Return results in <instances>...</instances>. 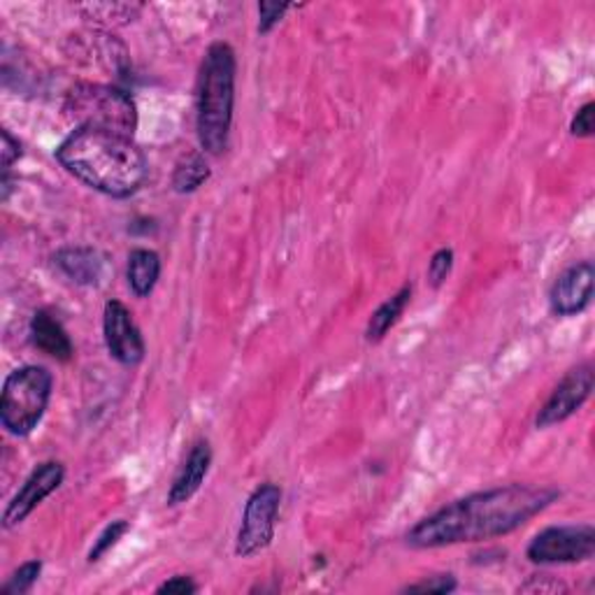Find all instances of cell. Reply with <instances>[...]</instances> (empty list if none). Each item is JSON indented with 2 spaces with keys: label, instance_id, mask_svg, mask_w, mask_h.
<instances>
[{
  "label": "cell",
  "instance_id": "e0dca14e",
  "mask_svg": "<svg viewBox=\"0 0 595 595\" xmlns=\"http://www.w3.org/2000/svg\"><path fill=\"white\" fill-rule=\"evenodd\" d=\"M209 175L212 171L205 158V152H192L179 158V163L175 165L173 188L177 194H194L209 179Z\"/></svg>",
  "mask_w": 595,
  "mask_h": 595
},
{
  "label": "cell",
  "instance_id": "5b68a950",
  "mask_svg": "<svg viewBox=\"0 0 595 595\" xmlns=\"http://www.w3.org/2000/svg\"><path fill=\"white\" fill-rule=\"evenodd\" d=\"M65 110L78 119V126H99L133 137L137 107L131 93L105 84H78L68 93Z\"/></svg>",
  "mask_w": 595,
  "mask_h": 595
},
{
  "label": "cell",
  "instance_id": "cb8c5ba5",
  "mask_svg": "<svg viewBox=\"0 0 595 595\" xmlns=\"http://www.w3.org/2000/svg\"><path fill=\"white\" fill-rule=\"evenodd\" d=\"M156 591L158 593H168V595H194L198 591V584L192 577L177 575V577L168 579L165 584H161Z\"/></svg>",
  "mask_w": 595,
  "mask_h": 595
},
{
  "label": "cell",
  "instance_id": "30bf717a",
  "mask_svg": "<svg viewBox=\"0 0 595 595\" xmlns=\"http://www.w3.org/2000/svg\"><path fill=\"white\" fill-rule=\"evenodd\" d=\"M65 480V468L59 461H47L38 465L31 478L23 482L19 493L10 500L3 512V529H17L19 523L27 521L40 505L42 500L50 497Z\"/></svg>",
  "mask_w": 595,
  "mask_h": 595
},
{
  "label": "cell",
  "instance_id": "8992f818",
  "mask_svg": "<svg viewBox=\"0 0 595 595\" xmlns=\"http://www.w3.org/2000/svg\"><path fill=\"white\" fill-rule=\"evenodd\" d=\"M279 505H281V489L277 484L266 482L254 489V493L249 495L245 505L243 526L240 531H237V542H235L237 556L252 558L268 550L275 537Z\"/></svg>",
  "mask_w": 595,
  "mask_h": 595
},
{
  "label": "cell",
  "instance_id": "9c48e42d",
  "mask_svg": "<svg viewBox=\"0 0 595 595\" xmlns=\"http://www.w3.org/2000/svg\"><path fill=\"white\" fill-rule=\"evenodd\" d=\"M103 336L112 359L126 368H133L145 359V338L133 321L131 309L119 302L107 300L103 312Z\"/></svg>",
  "mask_w": 595,
  "mask_h": 595
},
{
  "label": "cell",
  "instance_id": "ffe728a7",
  "mask_svg": "<svg viewBox=\"0 0 595 595\" xmlns=\"http://www.w3.org/2000/svg\"><path fill=\"white\" fill-rule=\"evenodd\" d=\"M451 268H454V249L442 247L431 256V264H428V279H431V287L440 289L451 275Z\"/></svg>",
  "mask_w": 595,
  "mask_h": 595
},
{
  "label": "cell",
  "instance_id": "6da1fadb",
  "mask_svg": "<svg viewBox=\"0 0 595 595\" xmlns=\"http://www.w3.org/2000/svg\"><path fill=\"white\" fill-rule=\"evenodd\" d=\"M561 493L550 486L507 484L470 493L421 519L408 533L412 550L505 537L550 507Z\"/></svg>",
  "mask_w": 595,
  "mask_h": 595
},
{
  "label": "cell",
  "instance_id": "8fae6325",
  "mask_svg": "<svg viewBox=\"0 0 595 595\" xmlns=\"http://www.w3.org/2000/svg\"><path fill=\"white\" fill-rule=\"evenodd\" d=\"M595 268L591 260H582L565 268L550 291V302L556 317H577L593 300Z\"/></svg>",
  "mask_w": 595,
  "mask_h": 595
},
{
  "label": "cell",
  "instance_id": "277c9868",
  "mask_svg": "<svg viewBox=\"0 0 595 595\" xmlns=\"http://www.w3.org/2000/svg\"><path fill=\"white\" fill-rule=\"evenodd\" d=\"M54 377L42 366H23L8 375L0 393V423L17 438L31 435L52 398Z\"/></svg>",
  "mask_w": 595,
  "mask_h": 595
},
{
  "label": "cell",
  "instance_id": "ac0fdd59",
  "mask_svg": "<svg viewBox=\"0 0 595 595\" xmlns=\"http://www.w3.org/2000/svg\"><path fill=\"white\" fill-rule=\"evenodd\" d=\"M129 531H131V523L124 521V519H116V521L107 523L105 531L99 535V540L93 542V546H91V552H89V563L101 561V558L112 550V546H114L119 540H122Z\"/></svg>",
  "mask_w": 595,
  "mask_h": 595
},
{
  "label": "cell",
  "instance_id": "7c38bea8",
  "mask_svg": "<svg viewBox=\"0 0 595 595\" xmlns=\"http://www.w3.org/2000/svg\"><path fill=\"white\" fill-rule=\"evenodd\" d=\"M209 465H212V447L207 440H198L192 447V451H188L182 468L175 474V480L168 491V505L177 507V505L188 503V500L201 491L209 472Z\"/></svg>",
  "mask_w": 595,
  "mask_h": 595
},
{
  "label": "cell",
  "instance_id": "52a82bcc",
  "mask_svg": "<svg viewBox=\"0 0 595 595\" xmlns=\"http://www.w3.org/2000/svg\"><path fill=\"white\" fill-rule=\"evenodd\" d=\"M595 554V529L591 523L577 526H550L540 531L526 550V556L535 565H563L584 563Z\"/></svg>",
  "mask_w": 595,
  "mask_h": 595
},
{
  "label": "cell",
  "instance_id": "d4e9b609",
  "mask_svg": "<svg viewBox=\"0 0 595 595\" xmlns=\"http://www.w3.org/2000/svg\"><path fill=\"white\" fill-rule=\"evenodd\" d=\"M0 154H3V171H10L12 163L21 158V142L3 129V150H0Z\"/></svg>",
  "mask_w": 595,
  "mask_h": 595
},
{
  "label": "cell",
  "instance_id": "3957f363",
  "mask_svg": "<svg viewBox=\"0 0 595 595\" xmlns=\"http://www.w3.org/2000/svg\"><path fill=\"white\" fill-rule=\"evenodd\" d=\"M237 59L228 42H212L201 63L196 91V131L205 154L219 156L228 150L235 110Z\"/></svg>",
  "mask_w": 595,
  "mask_h": 595
},
{
  "label": "cell",
  "instance_id": "4fadbf2b",
  "mask_svg": "<svg viewBox=\"0 0 595 595\" xmlns=\"http://www.w3.org/2000/svg\"><path fill=\"white\" fill-rule=\"evenodd\" d=\"M31 342L47 356L65 363L73 359V340H70L63 324L47 309H38L31 319Z\"/></svg>",
  "mask_w": 595,
  "mask_h": 595
},
{
  "label": "cell",
  "instance_id": "603a6c76",
  "mask_svg": "<svg viewBox=\"0 0 595 595\" xmlns=\"http://www.w3.org/2000/svg\"><path fill=\"white\" fill-rule=\"evenodd\" d=\"M593 114H595V105L593 103H586L577 110L573 124H570V133H573L575 137H591L593 131H595V122H593Z\"/></svg>",
  "mask_w": 595,
  "mask_h": 595
},
{
  "label": "cell",
  "instance_id": "7402d4cb",
  "mask_svg": "<svg viewBox=\"0 0 595 595\" xmlns=\"http://www.w3.org/2000/svg\"><path fill=\"white\" fill-rule=\"evenodd\" d=\"M456 588H459V582H456L454 575H435V577H428L423 582L404 586V593H438V595H447V593H454Z\"/></svg>",
  "mask_w": 595,
  "mask_h": 595
},
{
  "label": "cell",
  "instance_id": "9a60e30c",
  "mask_svg": "<svg viewBox=\"0 0 595 595\" xmlns=\"http://www.w3.org/2000/svg\"><path fill=\"white\" fill-rule=\"evenodd\" d=\"M126 275L133 296L147 298L156 289L161 277V256L154 249H133Z\"/></svg>",
  "mask_w": 595,
  "mask_h": 595
},
{
  "label": "cell",
  "instance_id": "2e32d148",
  "mask_svg": "<svg viewBox=\"0 0 595 595\" xmlns=\"http://www.w3.org/2000/svg\"><path fill=\"white\" fill-rule=\"evenodd\" d=\"M410 300H412V287L410 284H404L398 294H393L389 300H384L375 309L370 321H368V328H366V340L368 342H382L387 332L400 321V317H402L404 309H408Z\"/></svg>",
  "mask_w": 595,
  "mask_h": 595
},
{
  "label": "cell",
  "instance_id": "ba28073f",
  "mask_svg": "<svg viewBox=\"0 0 595 595\" xmlns=\"http://www.w3.org/2000/svg\"><path fill=\"white\" fill-rule=\"evenodd\" d=\"M593 387H595V372L591 363H579L577 368L567 370L565 377L556 384V389L552 391V396L542 404L535 425L552 428L577 414L584 408V402L591 398Z\"/></svg>",
  "mask_w": 595,
  "mask_h": 595
},
{
  "label": "cell",
  "instance_id": "7a4b0ae2",
  "mask_svg": "<svg viewBox=\"0 0 595 595\" xmlns=\"http://www.w3.org/2000/svg\"><path fill=\"white\" fill-rule=\"evenodd\" d=\"M57 161L110 198H131L150 175V161L133 137L99 126H75L59 145Z\"/></svg>",
  "mask_w": 595,
  "mask_h": 595
},
{
  "label": "cell",
  "instance_id": "d6986e66",
  "mask_svg": "<svg viewBox=\"0 0 595 595\" xmlns=\"http://www.w3.org/2000/svg\"><path fill=\"white\" fill-rule=\"evenodd\" d=\"M40 573H42V563L40 561L23 563L17 570V573L10 577V582L3 588H0V593H3V595H23V593H29L38 584Z\"/></svg>",
  "mask_w": 595,
  "mask_h": 595
},
{
  "label": "cell",
  "instance_id": "5bb4252c",
  "mask_svg": "<svg viewBox=\"0 0 595 595\" xmlns=\"http://www.w3.org/2000/svg\"><path fill=\"white\" fill-rule=\"evenodd\" d=\"M54 260L68 279L82 287H96L103 277V256L91 247H65Z\"/></svg>",
  "mask_w": 595,
  "mask_h": 595
},
{
  "label": "cell",
  "instance_id": "44dd1931",
  "mask_svg": "<svg viewBox=\"0 0 595 595\" xmlns=\"http://www.w3.org/2000/svg\"><path fill=\"white\" fill-rule=\"evenodd\" d=\"M291 8L294 6H289V3H273V0H264V3H258V33L268 35L281 21V17L287 14Z\"/></svg>",
  "mask_w": 595,
  "mask_h": 595
}]
</instances>
